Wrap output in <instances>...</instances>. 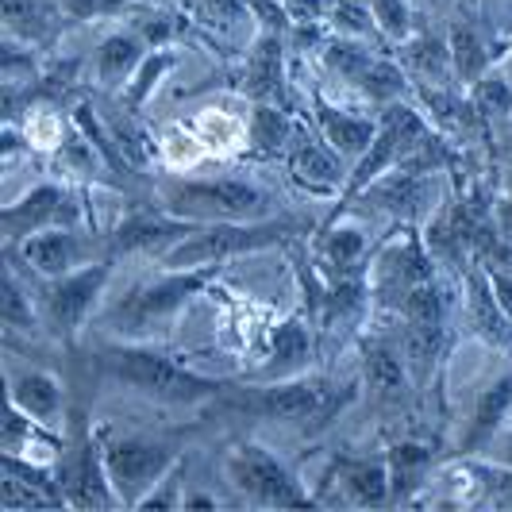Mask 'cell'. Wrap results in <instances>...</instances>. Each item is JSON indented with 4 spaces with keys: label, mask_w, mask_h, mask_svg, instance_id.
Wrapping results in <instances>:
<instances>
[{
    "label": "cell",
    "mask_w": 512,
    "mask_h": 512,
    "mask_svg": "<svg viewBox=\"0 0 512 512\" xmlns=\"http://www.w3.org/2000/svg\"><path fill=\"white\" fill-rule=\"evenodd\" d=\"M362 389V378L347 382L343 389L328 385L316 374L285 378V382H247L228 385L212 409L228 420H255V424H289V428H308L320 432L335 424V416L347 409Z\"/></svg>",
    "instance_id": "1"
},
{
    "label": "cell",
    "mask_w": 512,
    "mask_h": 512,
    "mask_svg": "<svg viewBox=\"0 0 512 512\" xmlns=\"http://www.w3.org/2000/svg\"><path fill=\"white\" fill-rule=\"evenodd\" d=\"M97 374L108 382L124 385L131 393L147 397L154 405H212L231 382L208 378L201 370L185 366L178 355L158 351L143 339H128V343H104L93 355Z\"/></svg>",
    "instance_id": "2"
},
{
    "label": "cell",
    "mask_w": 512,
    "mask_h": 512,
    "mask_svg": "<svg viewBox=\"0 0 512 512\" xmlns=\"http://www.w3.org/2000/svg\"><path fill=\"white\" fill-rule=\"evenodd\" d=\"M312 224L293 216V212H278L266 220H224V224H201L193 235H185L174 243L166 255L158 258L162 270H193V266H231L235 258L258 255L270 247H289L297 239L312 235Z\"/></svg>",
    "instance_id": "3"
},
{
    "label": "cell",
    "mask_w": 512,
    "mask_h": 512,
    "mask_svg": "<svg viewBox=\"0 0 512 512\" xmlns=\"http://www.w3.org/2000/svg\"><path fill=\"white\" fill-rule=\"evenodd\" d=\"M151 193L162 208L193 224H224V220H266L278 216V197L251 178H181L158 174Z\"/></svg>",
    "instance_id": "4"
},
{
    "label": "cell",
    "mask_w": 512,
    "mask_h": 512,
    "mask_svg": "<svg viewBox=\"0 0 512 512\" xmlns=\"http://www.w3.org/2000/svg\"><path fill=\"white\" fill-rule=\"evenodd\" d=\"M228 266H193V270H162L158 278L131 285L112 308L101 312V328L120 339H147L154 328L170 324L193 297L220 282Z\"/></svg>",
    "instance_id": "5"
},
{
    "label": "cell",
    "mask_w": 512,
    "mask_h": 512,
    "mask_svg": "<svg viewBox=\"0 0 512 512\" xmlns=\"http://www.w3.org/2000/svg\"><path fill=\"white\" fill-rule=\"evenodd\" d=\"M97 432L108 478L124 509H139L143 497L185 459V432H112L108 424H97Z\"/></svg>",
    "instance_id": "6"
},
{
    "label": "cell",
    "mask_w": 512,
    "mask_h": 512,
    "mask_svg": "<svg viewBox=\"0 0 512 512\" xmlns=\"http://www.w3.org/2000/svg\"><path fill=\"white\" fill-rule=\"evenodd\" d=\"M316 58H320V66L328 74L347 81L374 108H385V104L409 101L412 97V77L393 58V51H385L378 43L351 39V35H328L316 47Z\"/></svg>",
    "instance_id": "7"
},
{
    "label": "cell",
    "mask_w": 512,
    "mask_h": 512,
    "mask_svg": "<svg viewBox=\"0 0 512 512\" xmlns=\"http://www.w3.org/2000/svg\"><path fill=\"white\" fill-rule=\"evenodd\" d=\"M108 278H112V258H93L62 278H31L43 332L62 347H74L81 328L89 324V316L101 305Z\"/></svg>",
    "instance_id": "8"
},
{
    "label": "cell",
    "mask_w": 512,
    "mask_h": 512,
    "mask_svg": "<svg viewBox=\"0 0 512 512\" xmlns=\"http://www.w3.org/2000/svg\"><path fill=\"white\" fill-rule=\"evenodd\" d=\"M54 470H58V482H62L70 509H120V497H116L108 466H104L101 432L81 405H70L66 447L54 462Z\"/></svg>",
    "instance_id": "9"
},
{
    "label": "cell",
    "mask_w": 512,
    "mask_h": 512,
    "mask_svg": "<svg viewBox=\"0 0 512 512\" xmlns=\"http://www.w3.org/2000/svg\"><path fill=\"white\" fill-rule=\"evenodd\" d=\"M220 470H224V482L247 505H262V509H308V505H316V497L301 486V478L278 455H270L266 447H258L251 439H235L220 459Z\"/></svg>",
    "instance_id": "10"
},
{
    "label": "cell",
    "mask_w": 512,
    "mask_h": 512,
    "mask_svg": "<svg viewBox=\"0 0 512 512\" xmlns=\"http://www.w3.org/2000/svg\"><path fill=\"white\" fill-rule=\"evenodd\" d=\"M85 193H89L85 185H70V181H39L20 201L0 208L4 247H16L27 235L51 228H89Z\"/></svg>",
    "instance_id": "11"
},
{
    "label": "cell",
    "mask_w": 512,
    "mask_h": 512,
    "mask_svg": "<svg viewBox=\"0 0 512 512\" xmlns=\"http://www.w3.org/2000/svg\"><path fill=\"white\" fill-rule=\"evenodd\" d=\"M359 355H362V393L374 401L378 412H405L420 397L416 382H412V370L405 355H401V343L397 332L385 316H374V324H366V332L359 339Z\"/></svg>",
    "instance_id": "12"
},
{
    "label": "cell",
    "mask_w": 512,
    "mask_h": 512,
    "mask_svg": "<svg viewBox=\"0 0 512 512\" xmlns=\"http://www.w3.org/2000/svg\"><path fill=\"white\" fill-rule=\"evenodd\" d=\"M443 174H424V170H409L397 166L382 174L378 181H370L351 205H366L374 212L389 216L401 228H428V220L436 216V208L443 205V189H439Z\"/></svg>",
    "instance_id": "13"
},
{
    "label": "cell",
    "mask_w": 512,
    "mask_h": 512,
    "mask_svg": "<svg viewBox=\"0 0 512 512\" xmlns=\"http://www.w3.org/2000/svg\"><path fill=\"white\" fill-rule=\"evenodd\" d=\"M4 258H12L31 278H62L93 258H112L97 228H51L27 235L24 243L4 247Z\"/></svg>",
    "instance_id": "14"
},
{
    "label": "cell",
    "mask_w": 512,
    "mask_h": 512,
    "mask_svg": "<svg viewBox=\"0 0 512 512\" xmlns=\"http://www.w3.org/2000/svg\"><path fill=\"white\" fill-rule=\"evenodd\" d=\"M197 228H201V224H193V220H185V216H174L170 208L158 205L151 193V197H143L131 212H124V216L116 220V228L104 235V247H108L112 258L151 255L154 262H158L174 243H181L185 235H193Z\"/></svg>",
    "instance_id": "15"
},
{
    "label": "cell",
    "mask_w": 512,
    "mask_h": 512,
    "mask_svg": "<svg viewBox=\"0 0 512 512\" xmlns=\"http://www.w3.org/2000/svg\"><path fill=\"white\" fill-rule=\"evenodd\" d=\"M174 4L189 16L193 35H201L208 47L224 51L231 62L255 43L262 27L258 0H174Z\"/></svg>",
    "instance_id": "16"
},
{
    "label": "cell",
    "mask_w": 512,
    "mask_h": 512,
    "mask_svg": "<svg viewBox=\"0 0 512 512\" xmlns=\"http://www.w3.org/2000/svg\"><path fill=\"white\" fill-rule=\"evenodd\" d=\"M447 43H451V66H455V81L462 89H470L478 77H486L509 51V43H501L489 24L482 20L474 0H455V12L447 20Z\"/></svg>",
    "instance_id": "17"
},
{
    "label": "cell",
    "mask_w": 512,
    "mask_h": 512,
    "mask_svg": "<svg viewBox=\"0 0 512 512\" xmlns=\"http://www.w3.org/2000/svg\"><path fill=\"white\" fill-rule=\"evenodd\" d=\"M282 162L289 170V181L301 185L308 197H339L351 178V162H343L308 120H297L293 143Z\"/></svg>",
    "instance_id": "18"
},
{
    "label": "cell",
    "mask_w": 512,
    "mask_h": 512,
    "mask_svg": "<svg viewBox=\"0 0 512 512\" xmlns=\"http://www.w3.org/2000/svg\"><path fill=\"white\" fill-rule=\"evenodd\" d=\"M462 316H466V328L478 335L489 351L512 359V316L497 301L489 270L478 258L462 270Z\"/></svg>",
    "instance_id": "19"
},
{
    "label": "cell",
    "mask_w": 512,
    "mask_h": 512,
    "mask_svg": "<svg viewBox=\"0 0 512 512\" xmlns=\"http://www.w3.org/2000/svg\"><path fill=\"white\" fill-rule=\"evenodd\" d=\"M0 505L20 509H70L51 462H31L20 455H0Z\"/></svg>",
    "instance_id": "20"
},
{
    "label": "cell",
    "mask_w": 512,
    "mask_h": 512,
    "mask_svg": "<svg viewBox=\"0 0 512 512\" xmlns=\"http://www.w3.org/2000/svg\"><path fill=\"white\" fill-rule=\"evenodd\" d=\"M316 328L305 312H293L278 320L270 328V347H266V359L258 362V370L251 374V382H285V378H301L312 366L316 355Z\"/></svg>",
    "instance_id": "21"
},
{
    "label": "cell",
    "mask_w": 512,
    "mask_h": 512,
    "mask_svg": "<svg viewBox=\"0 0 512 512\" xmlns=\"http://www.w3.org/2000/svg\"><path fill=\"white\" fill-rule=\"evenodd\" d=\"M8 405L24 409L31 420L66 432L70 420V397L54 370L43 366H8Z\"/></svg>",
    "instance_id": "22"
},
{
    "label": "cell",
    "mask_w": 512,
    "mask_h": 512,
    "mask_svg": "<svg viewBox=\"0 0 512 512\" xmlns=\"http://www.w3.org/2000/svg\"><path fill=\"white\" fill-rule=\"evenodd\" d=\"M308 104H312V112H308L312 128L328 139V147H332L343 162L355 166L362 154H366V147L374 143V135H378V112H374V116L351 112V108H343V104H332L320 89L308 93Z\"/></svg>",
    "instance_id": "23"
},
{
    "label": "cell",
    "mask_w": 512,
    "mask_h": 512,
    "mask_svg": "<svg viewBox=\"0 0 512 512\" xmlns=\"http://www.w3.org/2000/svg\"><path fill=\"white\" fill-rule=\"evenodd\" d=\"M385 462H389V489L393 505H416L420 489H428L432 474L439 470V436H401L385 443Z\"/></svg>",
    "instance_id": "24"
},
{
    "label": "cell",
    "mask_w": 512,
    "mask_h": 512,
    "mask_svg": "<svg viewBox=\"0 0 512 512\" xmlns=\"http://www.w3.org/2000/svg\"><path fill=\"white\" fill-rule=\"evenodd\" d=\"M512 412V370H505L501 378H493L489 385L478 389L470 416H466V428H462L459 443H455V459H478L486 455V447L493 439L505 432V420Z\"/></svg>",
    "instance_id": "25"
},
{
    "label": "cell",
    "mask_w": 512,
    "mask_h": 512,
    "mask_svg": "<svg viewBox=\"0 0 512 512\" xmlns=\"http://www.w3.org/2000/svg\"><path fill=\"white\" fill-rule=\"evenodd\" d=\"M393 58L405 66V74L412 77V85H459V81H455V66H451L447 31L416 27L409 39H401V43L393 47Z\"/></svg>",
    "instance_id": "26"
},
{
    "label": "cell",
    "mask_w": 512,
    "mask_h": 512,
    "mask_svg": "<svg viewBox=\"0 0 512 512\" xmlns=\"http://www.w3.org/2000/svg\"><path fill=\"white\" fill-rule=\"evenodd\" d=\"M324 482H335L351 505H393L385 455H335L332 474Z\"/></svg>",
    "instance_id": "27"
},
{
    "label": "cell",
    "mask_w": 512,
    "mask_h": 512,
    "mask_svg": "<svg viewBox=\"0 0 512 512\" xmlns=\"http://www.w3.org/2000/svg\"><path fill=\"white\" fill-rule=\"evenodd\" d=\"M151 54L147 39L128 27V31H112L104 35L97 54H93V77H97V93L104 97H116L124 85L131 81V74L139 70V62Z\"/></svg>",
    "instance_id": "28"
},
{
    "label": "cell",
    "mask_w": 512,
    "mask_h": 512,
    "mask_svg": "<svg viewBox=\"0 0 512 512\" xmlns=\"http://www.w3.org/2000/svg\"><path fill=\"white\" fill-rule=\"evenodd\" d=\"M243 124H247L243 154L251 162H274V158H285V151H289L293 131H297V116H293V108H282V104H251Z\"/></svg>",
    "instance_id": "29"
},
{
    "label": "cell",
    "mask_w": 512,
    "mask_h": 512,
    "mask_svg": "<svg viewBox=\"0 0 512 512\" xmlns=\"http://www.w3.org/2000/svg\"><path fill=\"white\" fill-rule=\"evenodd\" d=\"M66 447V432L58 428H47L39 420H31L24 409L8 405V420H4V451L0 455H20V459L31 462H58Z\"/></svg>",
    "instance_id": "30"
},
{
    "label": "cell",
    "mask_w": 512,
    "mask_h": 512,
    "mask_svg": "<svg viewBox=\"0 0 512 512\" xmlns=\"http://www.w3.org/2000/svg\"><path fill=\"white\" fill-rule=\"evenodd\" d=\"M4 8V35L24 43L31 51H43L58 39V12L43 0H0Z\"/></svg>",
    "instance_id": "31"
},
{
    "label": "cell",
    "mask_w": 512,
    "mask_h": 512,
    "mask_svg": "<svg viewBox=\"0 0 512 512\" xmlns=\"http://www.w3.org/2000/svg\"><path fill=\"white\" fill-rule=\"evenodd\" d=\"M178 66V54H174V47H154L143 62H139V70L131 74V81L112 97V101H120L128 112H143L147 108V101L154 97V89L166 81V74Z\"/></svg>",
    "instance_id": "32"
},
{
    "label": "cell",
    "mask_w": 512,
    "mask_h": 512,
    "mask_svg": "<svg viewBox=\"0 0 512 512\" xmlns=\"http://www.w3.org/2000/svg\"><path fill=\"white\" fill-rule=\"evenodd\" d=\"M466 97L474 101V108L482 112V120H486L489 128H493V124H509L512 120V81H509V74L501 70V62H497L486 77H478V81L466 89Z\"/></svg>",
    "instance_id": "33"
},
{
    "label": "cell",
    "mask_w": 512,
    "mask_h": 512,
    "mask_svg": "<svg viewBox=\"0 0 512 512\" xmlns=\"http://www.w3.org/2000/svg\"><path fill=\"white\" fill-rule=\"evenodd\" d=\"M474 486H478V501H486L493 509H512V466L493 459H466Z\"/></svg>",
    "instance_id": "34"
},
{
    "label": "cell",
    "mask_w": 512,
    "mask_h": 512,
    "mask_svg": "<svg viewBox=\"0 0 512 512\" xmlns=\"http://www.w3.org/2000/svg\"><path fill=\"white\" fill-rule=\"evenodd\" d=\"M412 8H416L412 0H370V12H374L389 47H397L401 39H409L416 31V12Z\"/></svg>",
    "instance_id": "35"
},
{
    "label": "cell",
    "mask_w": 512,
    "mask_h": 512,
    "mask_svg": "<svg viewBox=\"0 0 512 512\" xmlns=\"http://www.w3.org/2000/svg\"><path fill=\"white\" fill-rule=\"evenodd\" d=\"M139 8H143L139 0H58V12L77 24L108 20V16H135Z\"/></svg>",
    "instance_id": "36"
},
{
    "label": "cell",
    "mask_w": 512,
    "mask_h": 512,
    "mask_svg": "<svg viewBox=\"0 0 512 512\" xmlns=\"http://www.w3.org/2000/svg\"><path fill=\"white\" fill-rule=\"evenodd\" d=\"M482 20L489 24V31L501 39V43H512V0H474Z\"/></svg>",
    "instance_id": "37"
},
{
    "label": "cell",
    "mask_w": 512,
    "mask_h": 512,
    "mask_svg": "<svg viewBox=\"0 0 512 512\" xmlns=\"http://www.w3.org/2000/svg\"><path fill=\"white\" fill-rule=\"evenodd\" d=\"M289 27L293 24H324L328 27V0H278Z\"/></svg>",
    "instance_id": "38"
},
{
    "label": "cell",
    "mask_w": 512,
    "mask_h": 512,
    "mask_svg": "<svg viewBox=\"0 0 512 512\" xmlns=\"http://www.w3.org/2000/svg\"><path fill=\"white\" fill-rule=\"evenodd\" d=\"M478 459H493V462H505V466H512V432H501V436L486 447V455H478Z\"/></svg>",
    "instance_id": "39"
},
{
    "label": "cell",
    "mask_w": 512,
    "mask_h": 512,
    "mask_svg": "<svg viewBox=\"0 0 512 512\" xmlns=\"http://www.w3.org/2000/svg\"><path fill=\"white\" fill-rule=\"evenodd\" d=\"M501 70H505L509 81H512V43H509V51H505V58H501Z\"/></svg>",
    "instance_id": "40"
},
{
    "label": "cell",
    "mask_w": 512,
    "mask_h": 512,
    "mask_svg": "<svg viewBox=\"0 0 512 512\" xmlns=\"http://www.w3.org/2000/svg\"><path fill=\"white\" fill-rule=\"evenodd\" d=\"M412 4H439V0H412Z\"/></svg>",
    "instance_id": "41"
}]
</instances>
